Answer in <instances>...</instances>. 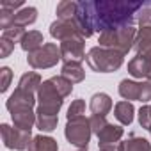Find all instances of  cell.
I'll return each instance as SVG.
<instances>
[{"mask_svg":"<svg viewBox=\"0 0 151 151\" xmlns=\"http://www.w3.org/2000/svg\"><path fill=\"white\" fill-rule=\"evenodd\" d=\"M0 130H2L4 146L9 147V149H16V151L29 149V146H30V142L34 139V137H30V132H23V130L13 128L9 124H2Z\"/></svg>","mask_w":151,"mask_h":151,"instance_id":"ba28073f","label":"cell"},{"mask_svg":"<svg viewBox=\"0 0 151 151\" xmlns=\"http://www.w3.org/2000/svg\"><path fill=\"white\" fill-rule=\"evenodd\" d=\"M78 13V2H71V0H62L57 4V16L59 20H75Z\"/></svg>","mask_w":151,"mask_h":151,"instance_id":"44dd1931","label":"cell"},{"mask_svg":"<svg viewBox=\"0 0 151 151\" xmlns=\"http://www.w3.org/2000/svg\"><path fill=\"white\" fill-rule=\"evenodd\" d=\"M23 36H25V29H20V27H9V29H6V30L2 32V37L13 41L14 45L20 43V41L23 39Z\"/></svg>","mask_w":151,"mask_h":151,"instance_id":"d4e9b609","label":"cell"},{"mask_svg":"<svg viewBox=\"0 0 151 151\" xmlns=\"http://www.w3.org/2000/svg\"><path fill=\"white\" fill-rule=\"evenodd\" d=\"M60 59H62L60 48H59L57 45H53V43H45L39 50L29 53L27 62H29V66H32L34 69H46V68L55 66Z\"/></svg>","mask_w":151,"mask_h":151,"instance_id":"8992f818","label":"cell"},{"mask_svg":"<svg viewBox=\"0 0 151 151\" xmlns=\"http://www.w3.org/2000/svg\"><path fill=\"white\" fill-rule=\"evenodd\" d=\"M36 20H37V9H36V7H23V9L16 11V14H14V18H13L11 27L25 29V27L32 25Z\"/></svg>","mask_w":151,"mask_h":151,"instance_id":"e0dca14e","label":"cell"},{"mask_svg":"<svg viewBox=\"0 0 151 151\" xmlns=\"http://www.w3.org/2000/svg\"><path fill=\"white\" fill-rule=\"evenodd\" d=\"M0 7H6L11 11H20V9H23V2H7V0H2Z\"/></svg>","mask_w":151,"mask_h":151,"instance_id":"4dcf8cb0","label":"cell"},{"mask_svg":"<svg viewBox=\"0 0 151 151\" xmlns=\"http://www.w3.org/2000/svg\"><path fill=\"white\" fill-rule=\"evenodd\" d=\"M0 75H2V87H0V91L6 93L9 89V84H11V78H13V71H11V68L4 66L0 69Z\"/></svg>","mask_w":151,"mask_h":151,"instance_id":"f1b7e54d","label":"cell"},{"mask_svg":"<svg viewBox=\"0 0 151 151\" xmlns=\"http://www.w3.org/2000/svg\"><path fill=\"white\" fill-rule=\"evenodd\" d=\"M133 112H135V109H133V105L130 103V101H119V103H116V109H114V114H116V119L121 123V124H132V121H133Z\"/></svg>","mask_w":151,"mask_h":151,"instance_id":"d6986e66","label":"cell"},{"mask_svg":"<svg viewBox=\"0 0 151 151\" xmlns=\"http://www.w3.org/2000/svg\"><path fill=\"white\" fill-rule=\"evenodd\" d=\"M60 75L64 78H68L71 84H78V82L84 80L86 71H84L80 62H64L62 69H60Z\"/></svg>","mask_w":151,"mask_h":151,"instance_id":"2e32d148","label":"cell"},{"mask_svg":"<svg viewBox=\"0 0 151 151\" xmlns=\"http://www.w3.org/2000/svg\"><path fill=\"white\" fill-rule=\"evenodd\" d=\"M50 34H52V37L59 39L60 43L66 41V39H73V37H84L77 18L75 20H57V22H53L50 25Z\"/></svg>","mask_w":151,"mask_h":151,"instance_id":"30bf717a","label":"cell"},{"mask_svg":"<svg viewBox=\"0 0 151 151\" xmlns=\"http://www.w3.org/2000/svg\"><path fill=\"white\" fill-rule=\"evenodd\" d=\"M60 55L64 62H80L86 59V50H84V37H73L66 39L59 45Z\"/></svg>","mask_w":151,"mask_h":151,"instance_id":"8fae6325","label":"cell"},{"mask_svg":"<svg viewBox=\"0 0 151 151\" xmlns=\"http://www.w3.org/2000/svg\"><path fill=\"white\" fill-rule=\"evenodd\" d=\"M89 123H91V130H93V133H100L103 128H105V124L109 123L105 117H101V116H91L89 117Z\"/></svg>","mask_w":151,"mask_h":151,"instance_id":"83f0119b","label":"cell"},{"mask_svg":"<svg viewBox=\"0 0 151 151\" xmlns=\"http://www.w3.org/2000/svg\"><path fill=\"white\" fill-rule=\"evenodd\" d=\"M128 73L135 78H146L147 82H151V62L140 55H135L128 62Z\"/></svg>","mask_w":151,"mask_h":151,"instance_id":"5bb4252c","label":"cell"},{"mask_svg":"<svg viewBox=\"0 0 151 151\" xmlns=\"http://www.w3.org/2000/svg\"><path fill=\"white\" fill-rule=\"evenodd\" d=\"M146 7V2H126V0H96L78 2L77 22L84 37H91L94 32H109L123 27L135 25L137 14Z\"/></svg>","mask_w":151,"mask_h":151,"instance_id":"6da1fadb","label":"cell"},{"mask_svg":"<svg viewBox=\"0 0 151 151\" xmlns=\"http://www.w3.org/2000/svg\"><path fill=\"white\" fill-rule=\"evenodd\" d=\"M119 94L128 100H137L142 103L151 101V82H133V80H121Z\"/></svg>","mask_w":151,"mask_h":151,"instance_id":"52a82bcc","label":"cell"},{"mask_svg":"<svg viewBox=\"0 0 151 151\" xmlns=\"http://www.w3.org/2000/svg\"><path fill=\"white\" fill-rule=\"evenodd\" d=\"M66 139L77 146L78 149H87L89 146V140H91V135H93V130H91V123L86 116L82 117H77V119H69L68 124H66Z\"/></svg>","mask_w":151,"mask_h":151,"instance_id":"5b68a950","label":"cell"},{"mask_svg":"<svg viewBox=\"0 0 151 151\" xmlns=\"http://www.w3.org/2000/svg\"><path fill=\"white\" fill-rule=\"evenodd\" d=\"M86 114V101L84 100H75L69 109H68V121L69 119H77V117H82Z\"/></svg>","mask_w":151,"mask_h":151,"instance_id":"cb8c5ba5","label":"cell"},{"mask_svg":"<svg viewBox=\"0 0 151 151\" xmlns=\"http://www.w3.org/2000/svg\"><path fill=\"white\" fill-rule=\"evenodd\" d=\"M139 27H147L151 29V2H146V7L137 14Z\"/></svg>","mask_w":151,"mask_h":151,"instance_id":"4316f807","label":"cell"},{"mask_svg":"<svg viewBox=\"0 0 151 151\" xmlns=\"http://www.w3.org/2000/svg\"><path fill=\"white\" fill-rule=\"evenodd\" d=\"M123 151H151V144L146 139L132 133L128 137V140L123 142Z\"/></svg>","mask_w":151,"mask_h":151,"instance_id":"7402d4cb","label":"cell"},{"mask_svg":"<svg viewBox=\"0 0 151 151\" xmlns=\"http://www.w3.org/2000/svg\"><path fill=\"white\" fill-rule=\"evenodd\" d=\"M80 151H87V149H80Z\"/></svg>","mask_w":151,"mask_h":151,"instance_id":"d6a6232c","label":"cell"},{"mask_svg":"<svg viewBox=\"0 0 151 151\" xmlns=\"http://www.w3.org/2000/svg\"><path fill=\"white\" fill-rule=\"evenodd\" d=\"M135 36H137V29H135V25H130V27H123L117 30H109V32L100 34L98 43L103 48H110V50H116V52L126 55L133 48Z\"/></svg>","mask_w":151,"mask_h":151,"instance_id":"277c9868","label":"cell"},{"mask_svg":"<svg viewBox=\"0 0 151 151\" xmlns=\"http://www.w3.org/2000/svg\"><path fill=\"white\" fill-rule=\"evenodd\" d=\"M14 50V43L6 39V37H0V55L2 57H7L11 52Z\"/></svg>","mask_w":151,"mask_h":151,"instance_id":"f546056e","label":"cell"},{"mask_svg":"<svg viewBox=\"0 0 151 151\" xmlns=\"http://www.w3.org/2000/svg\"><path fill=\"white\" fill-rule=\"evenodd\" d=\"M123 133H124V130L121 126L107 123L105 128L98 133V146H100V149H105V151H123V142H121Z\"/></svg>","mask_w":151,"mask_h":151,"instance_id":"9c48e42d","label":"cell"},{"mask_svg":"<svg viewBox=\"0 0 151 151\" xmlns=\"http://www.w3.org/2000/svg\"><path fill=\"white\" fill-rule=\"evenodd\" d=\"M86 60H87L89 68L96 73H112L123 66L124 55L116 50H110V48L94 46L87 52Z\"/></svg>","mask_w":151,"mask_h":151,"instance_id":"3957f363","label":"cell"},{"mask_svg":"<svg viewBox=\"0 0 151 151\" xmlns=\"http://www.w3.org/2000/svg\"><path fill=\"white\" fill-rule=\"evenodd\" d=\"M139 123L142 128H146L151 133V105H144L139 110Z\"/></svg>","mask_w":151,"mask_h":151,"instance_id":"484cf974","label":"cell"},{"mask_svg":"<svg viewBox=\"0 0 151 151\" xmlns=\"http://www.w3.org/2000/svg\"><path fill=\"white\" fill-rule=\"evenodd\" d=\"M43 45H45L43 34H41V32H37V30H29V32H25L23 39L20 41L22 50H25V52H29V53H32V52L39 50Z\"/></svg>","mask_w":151,"mask_h":151,"instance_id":"ac0fdd59","label":"cell"},{"mask_svg":"<svg viewBox=\"0 0 151 151\" xmlns=\"http://www.w3.org/2000/svg\"><path fill=\"white\" fill-rule=\"evenodd\" d=\"M41 77L37 73H34V71H29V73H25V75H22V78H20V84H18V87H22V89H27V91H32V93H36V91H39V87H41Z\"/></svg>","mask_w":151,"mask_h":151,"instance_id":"603a6c76","label":"cell"},{"mask_svg":"<svg viewBox=\"0 0 151 151\" xmlns=\"http://www.w3.org/2000/svg\"><path fill=\"white\" fill-rule=\"evenodd\" d=\"M11 117H13V123H14V128H20L23 132H30L32 126L36 124L37 117H36V112L32 109H16L11 112Z\"/></svg>","mask_w":151,"mask_h":151,"instance_id":"4fadbf2b","label":"cell"},{"mask_svg":"<svg viewBox=\"0 0 151 151\" xmlns=\"http://www.w3.org/2000/svg\"><path fill=\"white\" fill-rule=\"evenodd\" d=\"M36 100H37V98L34 96L32 91H27V89L16 87L14 93L9 96L6 107H7L9 112H13V110H16V109H32L34 103H36Z\"/></svg>","mask_w":151,"mask_h":151,"instance_id":"7c38bea8","label":"cell"},{"mask_svg":"<svg viewBox=\"0 0 151 151\" xmlns=\"http://www.w3.org/2000/svg\"><path fill=\"white\" fill-rule=\"evenodd\" d=\"M137 55H140V57H144L146 60H149L151 62V46H147L146 50H142L140 53H137Z\"/></svg>","mask_w":151,"mask_h":151,"instance_id":"1f68e13d","label":"cell"},{"mask_svg":"<svg viewBox=\"0 0 151 151\" xmlns=\"http://www.w3.org/2000/svg\"><path fill=\"white\" fill-rule=\"evenodd\" d=\"M57 140H53L52 137H45V135H37L32 139L30 146L27 151H57Z\"/></svg>","mask_w":151,"mask_h":151,"instance_id":"ffe728a7","label":"cell"},{"mask_svg":"<svg viewBox=\"0 0 151 151\" xmlns=\"http://www.w3.org/2000/svg\"><path fill=\"white\" fill-rule=\"evenodd\" d=\"M73 91V84L60 77H52L48 80H45L37 91V112L36 116H53L59 117V110L64 103V98L69 96Z\"/></svg>","mask_w":151,"mask_h":151,"instance_id":"7a4b0ae2","label":"cell"},{"mask_svg":"<svg viewBox=\"0 0 151 151\" xmlns=\"http://www.w3.org/2000/svg\"><path fill=\"white\" fill-rule=\"evenodd\" d=\"M89 109H91L93 116H101V117H105V116L110 112V109H112V100H110V96L105 94V93H96V94L91 98Z\"/></svg>","mask_w":151,"mask_h":151,"instance_id":"9a60e30c","label":"cell"},{"mask_svg":"<svg viewBox=\"0 0 151 151\" xmlns=\"http://www.w3.org/2000/svg\"><path fill=\"white\" fill-rule=\"evenodd\" d=\"M100 151H105V149H100Z\"/></svg>","mask_w":151,"mask_h":151,"instance_id":"836d02e7","label":"cell"}]
</instances>
